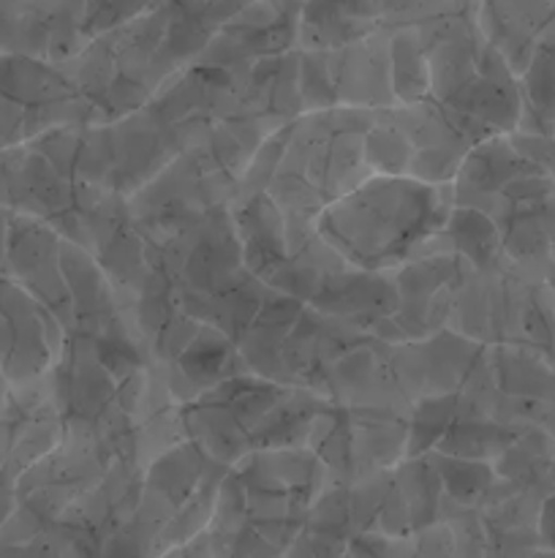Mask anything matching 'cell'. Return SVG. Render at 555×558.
<instances>
[{"mask_svg": "<svg viewBox=\"0 0 555 558\" xmlns=\"http://www.w3.org/2000/svg\"><path fill=\"white\" fill-rule=\"evenodd\" d=\"M60 354V325L0 270V371L11 387L44 379Z\"/></svg>", "mask_w": 555, "mask_h": 558, "instance_id": "1", "label": "cell"}, {"mask_svg": "<svg viewBox=\"0 0 555 558\" xmlns=\"http://www.w3.org/2000/svg\"><path fill=\"white\" fill-rule=\"evenodd\" d=\"M542 537L550 548H555V494L553 499H547L542 510Z\"/></svg>", "mask_w": 555, "mask_h": 558, "instance_id": "2", "label": "cell"}]
</instances>
